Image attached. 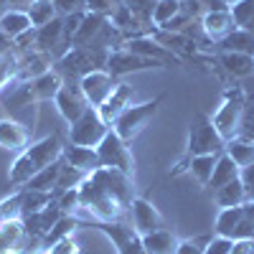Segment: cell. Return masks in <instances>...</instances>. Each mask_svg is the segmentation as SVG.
Returning <instances> with one entry per match:
<instances>
[{"label":"cell","instance_id":"cell-1","mask_svg":"<svg viewBox=\"0 0 254 254\" xmlns=\"http://www.w3.org/2000/svg\"><path fill=\"white\" fill-rule=\"evenodd\" d=\"M132 188V176L115 168H99L79 183L81 211H87L92 221H125L135 198Z\"/></svg>","mask_w":254,"mask_h":254},{"label":"cell","instance_id":"cell-2","mask_svg":"<svg viewBox=\"0 0 254 254\" xmlns=\"http://www.w3.org/2000/svg\"><path fill=\"white\" fill-rule=\"evenodd\" d=\"M64 142L61 135H49V137H41L36 142H31L26 150H20L18 158L13 160L10 171H8V181L18 188H23L38 171L49 168L51 163H56L61 155H64Z\"/></svg>","mask_w":254,"mask_h":254},{"label":"cell","instance_id":"cell-3","mask_svg":"<svg viewBox=\"0 0 254 254\" xmlns=\"http://www.w3.org/2000/svg\"><path fill=\"white\" fill-rule=\"evenodd\" d=\"M104 51H94V49H81V46H71L61 59H56L54 71L64 79V84H79L81 76H87L89 71L104 69L107 64Z\"/></svg>","mask_w":254,"mask_h":254},{"label":"cell","instance_id":"cell-4","mask_svg":"<svg viewBox=\"0 0 254 254\" xmlns=\"http://www.w3.org/2000/svg\"><path fill=\"white\" fill-rule=\"evenodd\" d=\"M226 150V140L214 127V120L203 112L193 115V122L188 127V140H186V155H219Z\"/></svg>","mask_w":254,"mask_h":254},{"label":"cell","instance_id":"cell-5","mask_svg":"<svg viewBox=\"0 0 254 254\" xmlns=\"http://www.w3.org/2000/svg\"><path fill=\"white\" fill-rule=\"evenodd\" d=\"M244 102H247V92L242 87H229L224 92V97H221V104L216 107V112L211 115L214 127L221 132V137L226 142L239 135V122H242V112H244Z\"/></svg>","mask_w":254,"mask_h":254},{"label":"cell","instance_id":"cell-6","mask_svg":"<svg viewBox=\"0 0 254 254\" xmlns=\"http://www.w3.org/2000/svg\"><path fill=\"white\" fill-rule=\"evenodd\" d=\"M163 94H158V97H153V99H147V102H140V104H130L120 117H117V122L112 125V130L125 140V142H132L142 130H145V125L150 122L153 117H155V112H158V107L163 104Z\"/></svg>","mask_w":254,"mask_h":254},{"label":"cell","instance_id":"cell-7","mask_svg":"<svg viewBox=\"0 0 254 254\" xmlns=\"http://www.w3.org/2000/svg\"><path fill=\"white\" fill-rule=\"evenodd\" d=\"M64 87V79L51 69L46 74H41L38 79H31V81H23L18 87L15 97L8 99L5 104L10 107V104H38V102H54L59 89Z\"/></svg>","mask_w":254,"mask_h":254},{"label":"cell","instance_id":"cell-8","mask_svg":"<svg viewBox=\"0 0 254 254\" xmlns=\"http://www.w3.org/2000/svg\"><path fill=\"white\" fill-rule=\"evenodd\" d=\"M84 226L97 229L99 234H104L112 247L117 249V254H142V244H140V234L135 231L132 224L127 221H92L87 219Z\"/></svg>","mask_w":254,"mask_h":254},{"label":"cell","instance_id":"cell-9","mask_svg":"<svg viewBox=\"0 0 254 254\" xmlns=\"http://www.w3.org/2000/svg\"><path fill=\"white\" fill-rule=\"evenodd\" d=\"M107 132H110V125L102 120L99 110L89 107L74 125H69V142L81 147H97Z\"/></svg>","mask_w":254,"mask_h":254},{"label":"cell","instance_id":"cell-10","mask_svg":"<svg viewBox=\"0 0 254 254\" xmlns=\"http://www.w3.org/2000/svg\"><path fill=\"white\" fill-rule=\"evenodd\" d=\"M127 145H130V142H125L110 127V132L104 135V140L97 145L102 168H115V171H122L127 176H132L135 173V160H132V153H130V147H127Z\"/></svg>","mask_w":254,"mask_h":254},{"label":"cell","instance_id":"cell-11","mask_svg":"<svg viewBox=\"0 0 254 254\" xmlns=\"http://www.w3.org/2000/svg\"><path fill=\"white\" fill-rule=\"evenodd\" d=\"M214 234L226 237L231 242L237 239H254V221L244 214V206L221 208L214 221Z\"/></svg>","mask_w":254,"mask_h":254},{"label":"cell","instance_id":"cell-12","mask_svg":"<svg viewBox=\"0 0 254 254\" xmlns=\"http://www.w3.org/2000/svg\"><path fill=\"white\" fill-rule=\"evenodd\" d=\"M104 69H107L115 79H122L127 74H140V71H150V69H163L158 61L153 59H145V56H137L132 51H127L125 46L122 49H115L110 51L107 56V64H104Z\"/></svg>","mask_w":254,"mask_h":254},{"label":"cell","instance_id":"cell-13","mask_svg":"<svg viewBox=\"0 0 254 254\" xmlns=\"http://www.w3.org/2000/svg\"><path fill=\"white\" fill-rule=\"evenodd\" d=\"M33 49L46 51L54 59H61L71 49V41L66 38V28H64V15H56L44 28H36V46Z\"/></svg>","mask_w":254,"mask_h":254},{"label":"cell","instance_id":"cell-14","mask_svg":"<svg viewBox=\"0 0 254 254\" xmlns=\"http://www.w3.org/2000/svg\"><path fill=\"white\" fill-rule=\"evenodd\" d=\"M115 87H117V79H115L107 69L89 71L87 76H81V79H79V89L84 92L87 102L92 104V107H97V110L110 99V94L115 92Z\"/></svg>","mask_w":254,"mask_h":254},{"label":"cell","instance_id":"cell-15","mask_svg":"<svg viewBox=\"0 0 254 254\" xmlns=\"http://www.w3.org/2000/svg\"><path fill=\"white\" fill-rule=\"evenodd\" d=\"M54 104H56L59 115L69 125H74L84 112L92 107V104L87 102V97H84V92L79 89V84H64V87L59 89V94H56V99H54Z\"/></svg>","mask_w":254,"mask_h":254},{"label":"cell","instance_id":"cell-16","mask_svg":"<svg viewBox=\"0 0 254 254\" xmlns=\"http://www.w3.org/2000/svg\"><path fill=\"white\" fill-rule=\"evenodd\" d=\"M127 51H132L137 56H145V59H153L158 61L160 66H181L183 59H178L173 51H168L165 46H160L155 38L150 36H137V38H130V41H125L122 44Z\"/></svg>","mask_w":254,"mask_h":254},{"label":"cell","instance_id":"cell-17","mask_svg":"<svg viewBox=\"0 0 254 254\" xmlns=\"http://www.w3.org/2000/svg\"><path fill=\"white\" fill-rule=\"evenodd\" d=\"M130 216H132V226L135 231L142 237V234H150V231H158V229H165V219L160 211L142 196H135L132 203H130Z\"/></svg>","mask_w":254,"mask_h":254},{"label":"cell","instance_id":"cell-18","mask_svg":"<svg viewBox=\"0 0 254 254\" xmlns=\"http://www.w3.org/2000/svg\"><path fill=\"white\" fill-rule=\"evenodd\" d=\"M56 59L46 51H38V49H31L26 54H18V76L15 81L23 84V81H31V79H38L41 74H46L54 69Z\"/></svg>","mask_w":254,"mask_h":254},{"label":"cell","instance_id":"cell-19","mask_svg":"<svg viewBox=\"0 0 254 254\" xmlns=\"http://www.w3.org/2000/svg\"><path fill=\"white\" fill-rule=\"evenodd\" d=\"M150 38H155L160 46H165L168 51H173L178 59H198V44L188 33H178V31H165V28H153L147 33Z\"/></svg>","mask_w":254,"mask_h":254},{"label":"cell","instance_id":"cell-20","mask_svg":"<svg viewBox=\"0 0 254 254\" xmlns=\"http://www.w3.org/2000/svg\"><path fill=\"white\" fill-rule=\"evenodd\" d=\"M31 145V127L18 122V120H10V117H3L0 120V147L5 150H26Z\"/></svg>","mask_w":254,"mask_h":254},{"label":"cell","instance_id":"cell-21","mask_svg":"<svg viewBox=\"0 0 254 254\" xmlns=\"http://www.w3.org/2000/svg\"><path fill=\"white\" fill-rule=\"evenodd\" d=\"M132 97H135V92H132L130 84H127V81H117V87H115V92L110 94V99L99 107L102 120L112 127V125L117 122V117L132 104Z\"/></svg>","mask_w":254,"mask_h":254},{"label":"cell","instance_id":"cell-22","mask_svg":"<svg viewBox=\"0 0 254 254\" xmlns=\"http://www.w3.org/2000/svg\"><path fill=\"white\" fill-rule=\"evenodd\" d=\"M201 31L208 41L219 44V41H224L229 33L237 31V23H234V18H231V10H214V13H206L201 18Z\"/></svg>","mask_w":254,"mask_h":254},{"label":"cell","instance_id":"cell-23","mask_svg":"<svg viewBox=\"0 0 254 254\" xmlns=\"http://www.w3.org/2000/svg\"><path fill=\"white\" fill-rule=\"evenodd\" d=\"M64 160L71 168H76V171H81L84 176H89L102 168L97 147H81V145H71V142L64 145Z\"/></svg>","mask_w":254,"mask_h":254},{"label":"cell","instance_id":"cell-24","mask_svg":"<svg viewBox=\"0 0 254 254\" xmlns=\"http://www.w3.org/2000/svg\"><path fill=\"white\" fill-rule=\"evenodd\" d=\"M64 216V211H61V206H59V201L54 198L46 208H41V211H36V214H31V216H23V224H26V231L28 234H38V237H46L49 231L56 226V221Z\"/></svg>","mask_w":254,"mask_h":254},{"label":"cell","instance_id":"cell-25","mask_svg":"<svg viewBox=\"0 0 254 254\" xmlns=\"http://www.w3.org/2000/svg\"><path fill=\"white\" fill-rule=\"evenodd\" d=\"M26 239L23 219L0 221V254H20V244Z\"/></svg>","mask_w":254,"mask_h":254},{"label":"cell","instance_id":"cell-26","mask_svg":"<svg viewBox=\"0 0 254 254\" xmlns=\"http://www.w3.org/2000/svg\"><path fill=\"white\" fill-rule=\"evenodd\" d=\"M216 64L234 79H247L254 74V56L247 54H234V51H219Z\"/></svg>","mask_w":254,"mask_h":254},{"label":"cell","instance_id":"cell-27","mask_svg":"<svg viewBox=\"0 0 254 254\" xmlns=\"http://www.w3.org/2000/svg\"><path fill=\"white\" fill-rule=\"evenodd\" d=\"M140 244L145 254H176L178 239L171 229H158V231H150V234H142Z\"/></svg>","mask_w":254,"mask_h":254},{"label":"cell","instance_id":"cell-28","mask_svg":"<svg viewBox=\"0 0 254 254\" xmlns=\"http://www.w3.org/2000/svg\"><path fill=\"white\" fill-rule=\"evenodd\" d=\"M239 171L242 168L231 160L226 153H221L219 155V160H216V165H214V176H211V181H208V190L214 193V190H219L221 186H226V183H231V181H237L239 178Z\"/></svg>","mask_w":254,"mask_h":254},{"label":"cell","instance_id":"cell-29","mask_svg":"<svg viewBox=\"0 0 254 254\" xmlns=\"http://www.w3.org/2000/svg\"><path fill=\"white\" fill-rule=\"evenodd\" d=\"M33 26H31V18H28V13L26 10H5L3 13V18H0V33L3 36H8V38H18V36H23L26 31H31Z\"/></svg>","mask_w":254,"mask_h":254},{"label":"cell","instance_id":"cell-30","mask_svg":"<svg viewBox=\"0 0 254 254\" xmlns=\"http://www.w3.org/2000/svg\"><path fill=\"white\" fill-rule=\"evenodd\" d=\"M64 155L56 160V163H51L49 168H44V171H38L23 188H31V190H46V193H51V190L56 188V183H59V176H61V171H64Z\"/></svg>","mask_w":254,"mask_h":254},{"label":"cell","instance_id":"cell-31","mask_svg":"<svg viewBox=\"0 0 254 254\" xmlns=\"http://www.w3.org/2000/svg\"><path fill=\"white\" fill-rule=\"evenodd\" d=\"M219 51H234V54H247L254 56V33L247 28H237L234 33H229L224 41L216 44Z\"/></svg>","mask_w":254,"mask_h":254},{"label":"cell","instance_id":"cell-32","mask_svg":"<svg viewBox=\"0 0 254 254\" xmlns=\"http://www.w3.org/2000/svg\"><path fill=\"white\" fill-rule=\"evenodd\" d=\"M224 153L234 160L239 168H247V165L254 163V140L237 135V137H231V140L226 142V150H224Z\"/></svg>","mask_w":254,"mask_h":254},{"label":"cell","instance_id":"cell-33","mask_svg":"<svg viewBox=\"0 0 254 254\" xmlns=\"http://www.w3.org/2000/svg\"><path fill=\"white\" fill-rule=\"evenodd\" d=\"M211 196H214V203H216L219 208H231V206H242V203L247 201V190H244L242 181L237 178V181L221 186L219 190H214Z\"/></svg>","mask_w":254,"mask_h":254},{"label":"cell","instance_id":"cell-34","mask_svg":"<svg viewBox=\"0 0 254 254\" xmlns=\"http://www.w3.org/2000/svg\"><path fill=\"white\" fill-rule=\"evenodd\" d=\"M221 155V153H219ZM219 155H188V173L198 181V186H208L211 176H214V165L219 160Z\"/></svg>","mask_w":254,"mask_h":254},{"label":"cell","instance_id":"cell-35","mask_svg":"<svg viewBox=\"0 0 254 254\" xmlns=\"http://www.w3.org/2000/svg\"><path fill=\"white\" fill-rule=\"evenodd\" d=\"M20 190H23V203H20V219L36 214V211H41V208H46V206L54 201V196H51V193H46V190H31V188H20Z\"/></svg>","mask_w":254,"mask_h":254},{"label":"cell","instance_id":"cell-36","mask_svg":"<svg viewBox=\"0 0 254 254\" xmlns=\"http://www.w3.org/2000/svg\"><path fill=\"white\" fill-rule=\"evenodd\" d=\"M178 13H181V0H155L153 28H165Z\"/></svg>","mask_w":254,"mask_h":254},{"label":"cell","instance_id":"cell-37","mask_svg":"<svg viewBox=\"0 0 254 254\" xmlns=\"http://www.w3.org/2000/svg\"><path fill=\"white\" fill-rule=\"evenodd\" d=\"M26 13H28V18H31V26H33V28L49 26L51 20L59 15L56 8H54V3H31V8H28Z\"/></svg>","mask_w":254,"mask_h":254},{"label":"cell","instance_id":"cell-38","mask_svg":"<svg viewBox=\"0 0 254 254\" xmlns=\"http://www.w3.org/2000/svg\"><path fill=\"white\" fill-rule=\"evenodd\" d=\"M84 178H87V176H84L81 171H76V168H71L69 163H64V171H61V176H59V183H56V188L51 190V196L56 198V196H61L64 193V190H69V188H76Z\"/></svg>","mask_w":254,"mask_h":254},{"label":"cell","instance_id":"cell-39","mask_svg":"<svg viewBox=\"0 0 254 254\" xmlns=\"http://www.w3.org/2000/svg\"><path fill=\"white\" fill-rule=\"evenodd\" d=\"M231 18H234L237 28H247L252 20H254V0H234L229 5Z\"/></svg>","mask_w":254,"mask_h":254},{"label":"cell","instance_id":"cell-40","mask_svg":"<svg viewBox=\"0 0 254 254\" xmlns=\"http://www.w3.org/2000/svg\"><path fill=\"white\" fill-rule=\"evenodd\" d=\"M20 203H23V190H15V193L5 196L0 201V219L8 221V219H20Z\"/></svg>","mask_w":254,"mask_h":254},{"label":"cell","instance_id":"cell-41","mask_svg":"<svg viewBox=\"0 0 254 254\" xmlns=\"http://www.w3.org/2000/svg\"><path fill=\"white\" fill-rule=\"evenodd\" d=\"M211 239H214V234H206V237H193V239H178L176 254H203Z\"/></svg>","mask_w":254,"mask_h":254},{"label":"cell","instance_id":"cell-42","mask_svg":"<svg viewBox=\"0 0 254 254\" xmlns=\"http://www.w3.org/2000/svg\"><path fill=\"white\" fill-rule=\"evenodd\" d=\"M239 135L254 140V94H247L244 112H242V122H239Z\"/></svg>","mask_w":254,"mask_h":254},{"label":"cell","instance_id":"cell-43","mask_svg":"<svg viewBox=\"0 0 254 254\" xmlns=\"http://www.w3.org/2000/svg\"><path fill=\"white\" fill-rule=\"evenodd\" d=\"M18 76V54H10L0 61V92H3L10 81H15Z\"/></svg>","mask_w":254,"mask_h":254},{"label":"cell","instance_id":"cell-44","mask_svg":"<svg viewBox=\"0 0 254 254\" xmlns=\"http://www.w3.org/2000/svg\"><path fill=\"white\" fill-rule=\"evenodd\" d=\"M56 201H59V206H61L64 214H76V211H81V203H79V186L64 190L61 196H56Z\"/></svg>","mask_w":254,"mask_h":254},{"label":"cell","instance_id":"cell-45","mask_svg":"<svg viewBox=\"0 0 254 254\" xmlns=\"http://www.w3.org/2000/svg\"><path fill=\"white\" fill-rule=\"evenodd\" d=\"M46 254H81V247H79V242L74 237H66V239L56 242L54 247H49Z\"/></svg>","mask_w":254,"mask_h":254},{"label":"cell","instance_id":"cell-46","mask_svg":"<svg viewBox=\"0 0 254 254\" xmlns=\"http://www.w3.org/2000/svg\"><path fill=\"white\" fill-rule=\"evenodd\" d=\"M231 247H234V242H231V239H226V237H216V234H214V239L208 242V247H206L203 254H229Z\"/></svg>","mask_w":254,"mask_h":254},{"label":"cell","instance_id":"cell-47","mask_svg":"<svg viewBox=\"0 0 254 254\" xmlns=\"http://www.w3.org/2000/svg\"><path fill=\"white\" fill-rule=\"evenodd\" d=\"M239 181L247 190V201H254V163L239 171Z\"/></svg>","mask_w":254,"mask_h":254},{"label":"cell","instance_id":"cell-48","mask_svg":"<svg viewBox=\"0 0 254 254\" xmlns=\"http://www.w3.org/2000/svg\"><path fill=\"white\" fill-rule=\"evenodd\" d=\"M84 3H87V0H54V8H56L59 15H69V13L84 10Z\"/></svg>","mask_w":254,"mask_h":254},{"label":"cell","instance_id":"cell-49","mask_svg":"<svg viewBox=\"0 0 254 254\" xmlns=\"http://www.w3.org/2000/svg\"><path fill=\"white\" fill-rule=\"evenodd\" d=\"M198 5H201L203 15H206V13H214V10H229L226 0H198Z\"/></svg>","mask_w":254,"mask_h":254},{"label":"cell","instance_id":"cell-50","mask_svg":"<svg viewBox=\"0 0 254 254\" xmlns=\"http://www.w3.org/2000/svg\"><path fill=\"white\" fill-rule=\"evenodd\" d=\"M229 254H254V239H237Z\"/></svg>","mask_w":254,"mask_h":254},{"label":"cell","instance_id":"cell-51","mask_svg":"<svg viewBox=\"0 0 254 254\" xmlns=\"http://www.w3.org/2000/svg\"><path fill=\"white\" fill-rule=\"evenodd\" d=\"M10 54H15V41L0 33V61H3L5 56H10Z\"/></svg>","mask_w":254,"mask_h":254},{"label":"cell","instance_id":"cell-52","mask_svg":"<svg viewBox=\"0 0 254 254\" xmlns=\"http://www.w3.org/2000/svg\"><path fill=\"white\" fill-rule=\"evenodd\" d=\"M31 3H33V0H8V5H10L13 10H28Z\"/></svg>","mask_w":254,"mask_h":254},{"label":"cell","instance_id":"cell-53","mask_svg":"<svg viewBox=\"0 0 254 254\" xmlns=\"http://www.w3.org/2000/svg\"><path fill=\"white\" fill-rule=\"evenodd\" d=\"M242 206H244V214H247V216L254 221V201H244Z\"/></svg>","mask_w":254,"mask_h":254},{"label":"cell","instance_id":"cell-54","mask_svg":"<svg viewBox=\"0 0 254 254\" xmlns=\"http://www.w3.org/2000/svg\"><path fill=\"white\" fill-rule=\"evenodd\" d=\"M5 10H10V5H8V0H0V18H3V13Z\"/></svg>","mask_w":254,"mask_h":254},{"label":"cell","instance_id":"cell-55","mask_svg":"<svg viewBox=\"0 0 254 254\" xmlns=\"http://www.w3.org/2000/svg\"><path fill=\"white\" fill-rule=\"evenodd\" d=\"M247 31H252V33H254V20H252V23L247 26Z\"/></svg>","mask_w":254,"mask_h":254},{"label":"cell","instance_id":"cell-56","mask_svg":"<svg viewBox=\"0 0 254 254\" xmlns=\"http://www.w3.org/2000/svg\"><path fill=\"white\" fill-rule=\"evenodd\" d=\"M33 3H54V0H33Z\"/></svg>","mask_w":254,"mask_h":254},{"label":"cell","instance_id":"cell-57","mask_svg":"<svg viewBox=\"0 0 254 254\" xmlns=\"http://www.w3.org/2000/svg\"><path fill=\"white\" fill-rule=\"evenodd\" d=\"M0 221H3V219H0Z\"/></svg>","mask_w":254,"mask_h":254},{"label":"cell","instance_id":"cell-58","mask_svg":"<svg viewBox=\"0 0 254 254\" xmlns=\"http://www.w3.org/2000/svg\"><path fill=\"white\" fill-rule=\"evenodd\" d=\"M142 254H145V252H142Z\"/></svg>","mask_w":254,"mask_h":254}]
</instances>
